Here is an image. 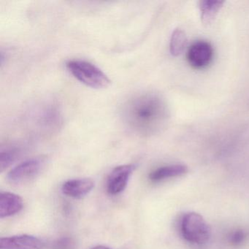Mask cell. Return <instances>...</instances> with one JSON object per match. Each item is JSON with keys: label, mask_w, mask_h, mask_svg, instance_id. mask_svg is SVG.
Listing matches in <instances>:
<instances>
[{"label": "cell", "mask_w": 249, "mask_h": 249, "mask_svg": "<svg viewBox=\"0 0 249 249\" xmlns=\"http://www.w3.org/2000/svg\"><path fill=\"white\" fill-rule=\"evenodd\" d=\"M122 116L126 126L140 136H151L165 126L169 110L158 94L141 93L128 100L123 106Z\"/></svg>", "instance_id": "6da1fadb"}, {"label": "cell", "mask_w": 249, "mask_h": 249, "mask_svg": "<svg viewBox=\"0 0 249 249\" xmlns=\"http://www.w3.org/2000/svg\"><path fill=\"white\" fill-rule=\"evenodd\" d=\"M67 68L78 81L92 89H105L110 86V80L95 65L84 60H72Z\"/></svg>", "instance_id": "7a4b0ae2"}, {"label": "cell", "mask_w": 249, "mask_h": 249, "mask_svg": "<svg viewBox=\"0 0 249 249\" xmlns=\"http://www.w3.org/2000/svg\"><path fill=\"white\" fill-rule=\"evenodd\" d=\"M180 232L183 238L193 244H205L209 240L211 230L200 214L189 212L180 221Z\"/></svg>", "instance_id": "3957f363"}, {"label": "cell", "mask_w": 249, "mask_h": 249, "mask_svg": "<svg viewBox=\"0 0 249 249\" xmlns=\"http://www.w3.org/2000/svg\"><path fill=\"white\" fill-rule=\"evenodd\" d=\"M44 164V159L42 157L26 160L14 167L8 173L7 178L14 184L25 183L36 177L41 171Z\"/></svg>", "instance_id": "277c9868"}, {"label": "cell", "mask_w": 249, "mask_h": 249, "mask_svg": "<svg viewBox=\"0 0 249 249\" xmlns=\"http://www.w3.org/2000/svg\"><path fill=\"white\" fill-rule=\"evenodd\" d=\"M135 168L134 164H124L115 167L107 178V191L108 194L117 195L122 193L126 189Z\"/></svg>", "instance_id": "5b68a950"}, {"label": "cell", "mask_w": 249, "mask_h": 249, "mask_svg": "<svg viewBox=\"0 0 249 249\" xmlns=\"http://www.w3.org/2000/svg\"><path fill=\"white\" fill-rule=\"evenodd\" d=\"M213 56V49L208 42L197 41L189 48L187 58L191 66L201 69L208 66Z\"/></svg>", "instance_id": "8992f818"}, {"label": "cell", "mask_w": 249, "mask_h": 249, "mask_svg": "<svg viewBox=\"0 0 249 249\" xmlns=\"http://www.w3.org/2000/svg\"><path fill=\"white\" fill-rule=\"evenodd\" d=\"M43 241L30 234L0 238V249H43Z\"/></svg>", "instance_id": "52a82bcc"}, {"label": "cell", "mask_w": 249, "mask_h": 249, "mask_svg": "<svg viewBox=\"0 0 249 249\" xmlns=\"http://www.w3.org/2000/svg\"><path fill=\"white\" fill-rule=\"evenodd\" d=\"M94 186L90 178H76L68 180L62 186L64 195L72 198H81L88 195Z\"/></svg>", "instance_id": "ba28073f"}, {"label": "cell", "mask_w": 249, "mask_h": 249, "mask_svg": "<svg viewBox=\"0 0 249 249\" xmlns=\"http://www.w3.org/2000/svg\"><path fill=\"white\" fill-rule=\"evenodd\" d=\"M23 208V199L19 195L8 192L0 193V218H8L19 213Z\"/></svg>", "instance_id": "9c48e42d"}, {"label": "cell", "mask_w": 249, "mask_h": 249, "mask_svg": "<svg viewBox=\"0 0 249 249\" xmlns=\"http://www.w3.org/2000/svg\"><path fill=\"white\" fill-rule=\"evenodd\" d=\"M188 167L184 164H172L156 169L149 175L153 182L161 181L170 178L178 177L187 173Z\"/></svg>", "instance_id": "30bf717a"}, {"label": "cell", "mask_w": 249, "mask_h": 249, "mask_svg": "<svg viewBox=\"0 0 249 249\" xmlns=\"http://www.w3.org/2000/svg\"><path fill=\"white\" fill-rule=\"evenodd\" d=\"M221 0H202L199 3L201 21L205 25L212 23L224 5Z\"/></svg>", "instance_id": "8fae6325"}, {"label": "cell", "mask_w": 249, "mask_h": 249, "mask_svg": "<svg viewBox=\"0 0 249 249\" xmlns=\"http://www.w3.org/2000/svg\"><path fill=\"white\" fill-rule=\"evenodd\" d=\"M187 44V37L183 30L176 29L172 34L170 52L173 56H178L183 53Z\"/></svg>", "instance_id": "7c38bea8"}, {"label": "cell", "mask_w": 249, "mask_h": 249, "mask_svg": "<svg viewBox=\"0 0 249 249\" xmlns=\"http://www.w3.org/2000/svg\"><path fill=\"white\" fill-rule=\"evenodd\" d=\"M21 149L18 147L8 146L2 148L0 153V171L1 173L9 167L19 157Z\"/></svg>", "instance_id": "4fadbf2b"}, {"label": "cell", "mask_w": 249, "mask_h": 249, "mask_svg": "<svg viewBox=\"0 0 249 249\" xmlns=\"http://www.w3.org/2000/svg\"><path fill=\"white\" fill-rule=\"evenodd\" d=\"M53 249H75V242L71 237H64L58 239L53 244Z\"/></svg>", "instance_id": "5bb4252c"}, {"label": "cell", "mask_w": 249, "mask_h": 249, "mask_svg": "<svg viewBox=\"0 0 249 249\" xmlns=\"http://www.w3.org/2000/svg\"><path fill=\"white\" fill-rule=\"evenodd\" d=\"M245 238H246V234L244 231L242 230H236L230 236V241L231 242V244L239 245L244 241Z\"/></svg>", "instance_id": "9a60e30c"}, {"label": "cell", "mask_w": 249, "mask_h": 249, "mask_svg": "<svg viewBox=\"0 0 249 249\" xmlns=\"http://www.w3.org/2000/svg\"><path fill=\"white\" fill-rule=\"evenodd\" d=\"M91 249H110V248L105 246H97Z\"/></svg>", "instance_id": "2e32d148"}]
</instances>
